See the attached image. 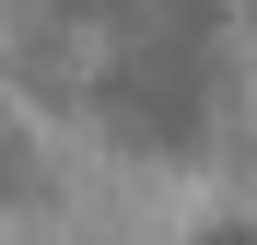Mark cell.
<instances>
[{"label":"cell","mask_w":257,"mask_h":245,"mask_svg":"<svg viewBox=\"0 0 257 245\" xmlns=\"http://www.w3.org/2000/svg\"><path fill=\"white\" fill-rule=\"evenodd\" d=\"M24 198H35V140L0 117V210H24Z\"/></svg>","instance_id":"1"}]
</instances>
